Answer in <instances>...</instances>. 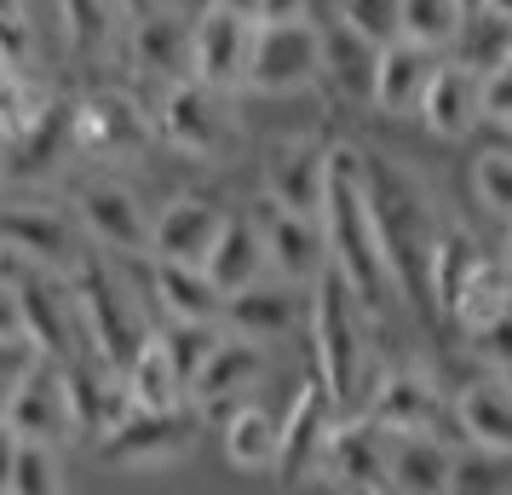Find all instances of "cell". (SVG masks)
Returning a JSON list of instances; mask_svg holds the SVG:
<instances>
[{
	"label": "cell",
	"mask_w": 512,
	"mask_h": 495,
	"mask_svg": "<svg viewBox=\"0 0 512 495\" xmlns=\"http://www.w3.org/2000/svg\"><path fill=\"white\" fill-rule=\"evenodd\" d=\"M340 12V0H311V24H328Z\"/></svg>",
	"instance_id": "681fc988"
},
{
	"label": "cell",
	"mask_w": 512,
	"mask_h": 495,
	"mask_svg": "<svg viewBox=\"0 0 512 495\" xmlns=\"http://www.w3.org/2000/svg\"><path fill=\"white\" fill-rule=\"evenodd\" d=\"M374 64H380V47L363 41L357 29H346L340 18H328L323 24V81L317 87H328L346 110H374Z\"/></svg>",
	"instance_id": "d4e9b609"
},
{
	"label": "cell",
	"mask_w": 512,
	"mask_h": 495,
	"mask_svg": "<svg viewBox=\"0 0 512 495\" xmlns=\"http://www.w3.org/2000/svg\"><path fill=\"white\" fill-rule=\"evenodd\" d=\"M484 12H495V18H507L512 24V0H484Z\"/></svg>",
	"instance_id": "816d5d0a"
},
{
	"label": "cell",
	"mask_w": 512,
	"mask_h": 495,
	"mask_svg": "<svg viewBox=\"0 0 512 495\" xmlns=\"http://www.w3.org/2000/svg\"><path fill=\"white\" fill-rule=\"evenodd\" d=\"M455 438L461 449H489V455H512V380L507 375H472L455 392Z\"/></svg>",
	"instance_id": "ffe728a7"
},
{
	"label": "cell",
	"mask_w": 512,
	"mask_h": 495,
	"mask_svg": "<svg viewBox=\"0 0 512 495\" xmlns=\"http://www.w3.org/2000/svg\"><path fill=\"white\" fill-rule=\"evenodd\" d=\"M466 346H472V357L484 363V375H507L512 380V294L489 311V317H478V323L466 329Z\"/></svg>",
	"instance_id": "74e56055"
},
{
	"label": "cell",
	"mask_w": 512,
	"mask_h": 495,
	"mask_svg": "<svg viewBox=\"0 0 512 495\" xmlns=\"http://www.w3.org/2000/svg\"><path fill=\"white\" fill-rule=\"evenodd\" d=\"M144 283H150V300L162 306L167 323H219V311H225V294L202 265L144 260Z\"/></svg>",
	"instance_id": "484cf974"
},
{
	"label": "cell",
	"mask_w": 512,
	"mask_h": 495,
	"mask_svg": "<svg viewBox=\"0 0 512 495\" xmlns=\"http://www.w3.org/2000/svg\"><path fill=\"white\" fill-rule=\"evenodd\" d=\"M489 265V248H478V236L466 225H449L443 219L438 248H432V265H426V311H438L443 323H455L461 300L472 294L478 271Z\"/></svg>",
	"instance_id": "7402d4cb"
},
{
	"label": "cell",
	"mask_w": 512,
	"mask_h": 495,
	"mask_svg": "<svg viewBox=\"0 0 512 495\" xmlns=\"http://www.w3.org/2000/svg\"><path fill=\"white\" fill-rule=\"evenodd\" d=\"M472 196H478L495 219L512 225V150H484V156L472 162Z\"/></svg>",
	"instance_id": "60d3db41"
},
{
	"label": "cell",
	"mask_w": 512,
	"mask_h": 495,
	"mask_svg": "<svg viewBox=\"0 0 512 495\" xmlns=\"http://www.w3.org/2000/svg\"><path fill=\"white\" fill-rule=\"evenodd\" d=\"M6 334H24V306H18V283H12V271L0 265V340Z\"/></svg>",
	"instance_id": "f6af8a7d"
},
{
	"label": "cell",
	"mask_w": 512,
	"mask_h": 495,
	"mask_svg": "<svg viewBox=\"0 0 512 495\" xmlns=\"http://www.w3.org/2000/svg\"><path fill=\"white\" fill-rule=\"evenodd\" d=\"M334 421H340L334 398H328L317 380H305L300 392H294V403H288V415H282V461H277V472L288 478V484L311 478V467H317V455H323Z\"/></svg>",
	"instance_id": "cb8c5ba5"
},
{
	"label": "cell",
	"mask_w": 512,
	"mask_h": 495,
	"mask_svg": "<svg viewBox=\"0 0 512 495\" xmlns=\"http://www.w3.org/2000/svg\"><path fill=\"white\" fill-rule=\"evenodd\" d=\"M225 225V208L213 196H173L156 219H150V260H173V265H208L213 236Z\"/></svg>",
	"instance_id": "44dd1931"
},
{
	"label": "cell",
	"mask_w": 512,
	"mask_h": 495,
	"mask_svg": "<svg viewBox=\"0 0 512 495\" xmlns=\"http://www.w3.org/2000/svg\"><path fill=\"white\" fill-rule=\"evenodd\" d=\"M443 495H512V455L455 449V472H449Z\"/></svg>",
	"instance_id": "d590c367"
},
{
	"label": "cell",
	"mask_w": 512,
	"mask_h": 495,
	"mask_svg": "<svg viewBox=\"0 0 512 495\" xmlns=\"http://www.w3.org/2000/svg\"><path fill=\"white\" fill-rule=\"evenodd\" d=\"M259 375H265V346L225 334V340H219V352L202 363V375L190 380L185 403L196 409V421H213V426H219L225 415H231V409L254 403Z\"/></svg>",
	"instance_id": "9a60e30c"
},
{
	"label": "cell",
	"mask_w": 512,
	"mask_h": 495,
	"mask_svg": "<svg viewBox=\"0 0 512 495\" xmlns=\"http://www.w3.org/2000/svg\"><path fill=\"white\" fill-rule=\"evenodd\" d=\"M196 409L179 403V409H127L104 438H98V461L116 472H167L179 467L190 449H196Z\"/></svg>",
	"instance_id": "52a82bcc"
},
{
	"label": "cell",
	"mask_w": 512,
	"mask_h": 495,
	"mask_svg": "<svg viewBox=\"0 0 512 495\" xmlns=\"http://www.w3.org/2000/svg\"><path fill=\"white\" fill-rule=\"evenodd\" d=\"M254 35L259 24L225 6H202L190 18V81L219 87V93H242L248 87V58H254Z\"/></svg>",
	"instance_id": "7c38bea8"
},
{
	"label": "cell",
	"mask_w": 512,
	"mask_h": 495,
	"mask_svg": "<svg viewBox=\"0 0 512 495\" xmlns=\"http://www.w3.org/2000/svg\"><path fill=\"white\" fill-rule=\"evenodd\" d=\"M346 29H357L363 41L374 47H386L403 35V0H340V12H334Z\"/></svg>",
	"instance_id": "ab89813d"
},
{
	"label": "cell",
	"mask_w": 512,
	"mask_h": 495,
	"mask_svg": "<svg viewBox=\"0 0 512 495\" xmlns=\"http://www.w3.org/2000/svg\"><path fill=\"white\" fill-rule=\"evenodd\" d=\"M58 18H64V41L81 58H98V52L116 41L121 0H58Z\"/></svg>",
	"instance_id": "836d02e7"
},
{
	"label": "cell",
	"mask_w": 512,
	"mask_h": 495,
	"mask_svg": "<svg viewBox=\"0 0 512 495\" xmlns=\"http://www.w3.org/2000/svg\"><path fill=\"white\" fill-rule=\"evenodd\" d=\"M213 6H225V12H242V18H254V24H259V0H213Z\"/></svg>",
	"instance_id": "c3c4849f"
},
{
	"label": "cell",
	"mask_w": 512,
	"mask_h": 495,
	"mask_svg": "<svg viewBox=\"0 0 512 495\" xmlns=\"http://www.w3.org/2000/svg\"><path fill=\"white\" fill-rule=\"evenodd\" d=\"M357 415H369L392 438H449V444L461 449L449 386L432 369H420V363H380L363 403H357Z\"/></svg>",
	"instance_id": "5b68a950"
},
{
	"label": "cell",
	"mask_w": 512,
	"mask_h": 495,
	"mask_svg": "<svg viewBox=\"0 0 512 495\" xmlns=\"http://www.w3.org/2000/svg\"><path fill=\"white\" fill-rule=\"evenodd\" d=\"M484 121L489 127H501V133L512 139V64L484 81Z\"/></svg>",
	"instance_id": "ee69618b"
},
{
	"label": "cell",
	"mask_w": 512,
	"mask_h": 495,
	"mask_svg": "<svg viewBox=\"0 0 512 495\" xmlns=\"http://www.w3.org/2000/svg\"><path fill=\"white\" fill-rule=\"evenodd\" d=\"M305 306H311V288H294V283H282V277H259V283L225 294L219 323L236 340L271 346V340H288L294 329H305Z\"/></svg>",
	"instance_id": "5bb4252c"
},
{
	"label": "cell",
	"mask_w": 512,
	"mask_h": 495,
	"mask_svg": "<svg viewBox=\"0 0 512 495\" xmlns=\"http://www.w3.org/2000/svg\"><path fill=\"white\" fill-rule=\"evenodd\" d=\"M219 449H225V467L236 472H277L282 461V421L259 403H242L219 421Z\"/></svg>",
	"instance_id": "f546056e"
},
{
	"label": "cell",
	"mask_w": 512,
	"mask_h": 495,
	"mask_svg": "<svg viewBox=\"0 0 512 495\" xmlns=\"http://www.w3.org/2000/svg\"><path fill=\"white\" fill-rule=\"evenodd\" d=\"M18 449H24V438H18L12 426L0 421V495H12V472H18Z\"/></svg>",
	"instance_id": "7dc6e473"
},
{
	"label": "cell",
	"mask_w": 512,
	"mask_h": 495,
	"mask_svg": "<svg viewBox=\"0 0 512 495\" xmlns=\"http://www.w3.org/2000/svg\"><path fill=\"white\" fill-rule=\"evenodd\" d=\"M455 472L449 438H392L386 449V495H443Z\"/></svg>",
	"instance_id": "f1b7e54d"
},
{
	"label": "cell",
	"mask_w": 512,
	"mask_h": 495,
	"mask_svg": "<svg viewBox=\"0 0 512 495\" xmlns=\"http://www.w3.org/2000/svg\"><path fill=\"white\" fill-rule=\"evenodd\" d=\"M420 127H426L432 139H449V144L466 139V133H478V127H484V81L443 58L438 81H432V93L420 104Z\"/></svg>",
	"instance_id": "4316f807"
},
{
	"label": "cell",
	"mask_w": 512,
	"mask_h": 495,
	"mask_svg": "<svg viewBox=\"0 0 512 495\" xmlns=\"http://www.w3.org/2000/svg\"><path fill=\"white\" fill-rule=\"evenodd\" d=\"M156 340L167 346V357H173V369H179V380H185V392H190V380L202 375V363L219 352L225 323H162Z\"/></svg>",
	"instance_id": "e575fe53"
},
{
	"label": "cell",
	"mask_w": 512,
	"mask_h": 495,
	"mask_svg": "<svg viewBox=\"0 0 512 495\" xmlns=\"http://www.w3.org/2000/svg\"><path fill=\"white\" fill-rule=\"evenodd\" d=\"M133 58H139V70L162 75V87L185 81L190 75V18L179 6L133 18Z\"/></svg>",
	"instance_id": "4dcf8cb0"
},
{
	"label": "cell",
	"mask_w": 512,
	"mask_h": 495,
	"mask_svg": "<svg viewBox=\"0 0 512 495\" xmlns=\"http://www.w3.org/2000/svg\"><path fill=\"white\" fill-rule=\"evenodd\" d=\"M70 213L87 248L93 254H110V260H150V213L133 196V185H121L110 173L98 179H81L70 196Z\"/></svg>",
	"instance_id": "9c48e42d"
},
{
	"label": "cell",
	"mask_w": 512,
	"mask_h": 495,
	"mask_svg": "<svg viewBox=\"0 0 512 495\" xmlns=\"http://www.w3.org/2000/svg\"><path fill=\"white\" fill-rule=\"evenodd\" d=\"M363 190H369L374 236H380L397 300L426 306V265H432V248L443 231L438 196L415 167L392 162V156H369V150H363Z\"/></svg>",
	"instance_id": "7a4b0ae2"
},
{
	"label": "cell",
	"mask_w": 512,
	"mask_h": 495,
	"mask_svg": "<svg viewBox=\"0 0 512 495\" xmlns=\"http://www.w3.org/2000/svg\"><path fill=\"white\" fill-rule=\"evenodd\" d=\"M156 139L173 144L190 162H225L236 150V116H231V93L202 87V81H173L162 87L156 104Z\"/></svg>",
	"instance_id": "ba28073f"
},
{
	"label": "cell",
	"mask_w": 512,
	"mask_h": 495,
	"mask_svg": "<svg viewBox=\"0 0 512 495\" xmlns=\"http://www.w3.org/2000/svg\"><path fill=\"white\" fill-rule=\"evenodd\" d=\"M311 0H259V24H305Z\"/></svg>",
	"instance_id": "bcb514c9"
},
{
	"label": "cell",
	"mask_w": 512,
	"mask_h": 495,
	"mask_svg": "<svg viewBox=\"0 0 512 495\" xmlns=\"http://www.w3.org/2000/svg\"><path fill=\"white\" fill-rule=\"evenodd\" d=\"M0 64L6 70H24L35 64V18H29V0H0Z\"/></svg>",
	"instance_id": "b9f144b4"
},
{
	"label": "cell",
	"mask_w": 512,
	"mask_h": 495,
	"mask_svg": "<svg viewBox=\"0 0 512 495\" xmlns=\"http://www.w3.org/2000/svg\"><path fill=\"white\" fill-rule=\"evenodd\" d=\"M386 449H392V432H380L369 415H340L311 478L340 495H386Z\"/></svg>",
	"instance_id": "4fadbf2b"
},
{
	"label": "cell",
	"mask_w": 512,
	"mask_h": 495,
	"mask_svg": "<svg viewBox=\"0 0 512 495\" xmlns=\"http://www.w3.org/2000/svg\"><path fill=\"white\" fill-rule=\"evenodd\" d=\"M259 236H265V260H271V277L294 288H311L328 271V236L323 219H305V213H282L271 202H259Z\"/></svg>",
	"instance_id": "ac0fdd59"
},
{
	"label": "cell",
	"mask_w": 512,
	"mask_h": 495,
	"mask_svg": "<svg viewBox=\"0 0 512 495\" xmlns=\"http://www.w3.org/2000/svg\"><path fill=\"white\" fill-rule=\"evenodd\" d=\"M0 254L70 277L93 248H87V236H81L70 208H52V202H0Z\"/></svg>",
	"instance_id": "30bf717a"
},
{
	"label": "cell",
	"mask_w": 512,
	"mask_h": 495,
	"mask_svg": "<svg viewBox=\"0 0 512 495\" xmlns=\"http://www.w3.org/2000/svg\"><path fill=\"white\" fill-rule=\"evenodd\" d=\"M369 311L351 300V288L323 271L311 283V306H305V334H311V357H317V386H323L340 415H357V403L374 380V352H369Z\"/></svg>",
	"instance_id": "3957f363"
},
{
	"label": "cell",
	"mask_w": 512,
	"mask_h": 495,
	"mask_svg": "<svg viewBox=\"0 0 512 495\" xmlns=\"http://www.w3.org/2000/svg\"><path fill=\"white\" fill-rule=\"evenodd\" d=\"M75 300H81V323H87V346L93 357H104L110 369H127L133 352L150 340V323H144V294H133V277L121 271V260L110 254H87V260L70 271Z\"/></svg>",
	"instance_id": "277c9868"
},
{
	"label": "cell",
	"mask_w": 512,
	"mask_h": 495,
	"mask_svg": "<svg viewBox=\"0 0 512 495\" xmlns=\"http://www.w3.org/2000/svg\"><path fill=\"white\" fill-rule=\"evenodd\" d=\"M12 495H64V449H52V444H24L18 449Z\"/></svg>",
	"instance_id": "f35d334b"
},
{
	"label": "cell",
	"mask_w": 512,
	"mask_h": 495,
	"mask_svg": "<svg viewBox=\"0 0 512 495\" xmlns=\"http://www.w3.org/2000/svg\"><path fill=\"white\" fill-rule=\"evenodd\" d=\"M478 6H484V0H466V12H478Z\"/></svg>",
	"instance_id": "f5cc1de1"
},
{
	"label": "cell",
	"mask_w": 512,
	"mask_h": 495,
	"mask_svg": "<svg viewBox=\"0 0 512 495\" xmlns=\"http://www.w3.org/2000/svg\"><path fill=\"white\" fill-rule=\"evenodd\" d=\"M35 363H41L35 340H24V334H6V340H0V421H6V409L18 398V386L35 375Z\"/></svg>",
	"instance_id": "7bdbcfd3"
},
{
	"label": "cell",
	"mask_w": 512,
	"mask_h": 495,
	"mask_svg": "<svg viewBox=\"0 0 512 495\" xmlns=\"http://www.w3.org/2000/svg\"><path fill=\"white\" fill-rule=\"evenodd\" d=\"M0 265H6L12 283H18L24 340H35V352L47 357V363L93 357L87 323H81V300H75V283L64 277V271H41V265H24V260H12V254H0Z\"/></svg>",
	"instance_id": "8992f818"
},
{
	"label": "cell",
	"mask_w": 512,
	"mask_h": 495,
	"mask_svg": "<svg viewBox=\"0 0 512 495\" xmlns=\"http://www.w3.org/2000/svg\"><path fill=\"white\" fill-rule=\"evenodd\" d=\"M208 271L219 294H236V288L271 277V260H265V236H259V213H225V225L208 248Z\"/></svg>",
	"instance_id": "83f0119b"
},
{
	"label": "cell",
	"mask_w": 512,
	"mask_h": 495,
	"mask_svg": "<svg viewBox=\"0 0 512 495\" xmlns=\"http://www.w3.org/2000/svg\"><path fill=\"white\" fill-rule=\"evenodd\" d=\"M443 70L438 47H420V41H386L380 64H374V110L392 121H420V104L432 93V81Z\"/></svg>",
	"instance_id": "e0dca14e"
},
{
	"label": "cell",
	"mask_w": 512,
	"mask_h": 495,
	"mask_svg": "<svg viewBox=\"0 0 512 495\" xmlns=\"http://www.w3.org/2000/svg\"><path fill=\"white\" fill-rule=\"evenodd\" d=\"M323 81V24H259L254 58H248V87L242 93L288 98Z\"/></svg>",
	"instance_id": "8fae6325"
},
{
	"label": "cell",
	"mask_w": 512,
	"mask_h": 495,
	"mask_svg": "<svg viewBox=\"0 0 512 495\" xmlns=\"http://www.w3.org/2000/svg\"><path fill=\"white\" fill-rule=\"evenodd\" d=\"M495 260H501V271H507V283H512V225H507V236H501V248H495Z\"/></svg>",
	"instance_id": "f907efd6"
},
{
	"label": "cell",
	"mask_w": 512,
	"mask_h": 495,
	"mask_svg": "<svg viewBox=\"0 0 512 495\" xmlns=\"http://www.w3.org/2000/svg\"><path fill=\"white\" fill-rule=\"evenodd\" d=\"M323 236H328V271L351 288V300L386 317L397 306L392 271L380 254V236H374V213H369V190H363V150L357 144H328V190H323Z\"/></svg>",
	"instance_id": "6da1fadb"
},
{
	"label": "cell",
	"mask_w": 512,
	"mask_h": 495,
	"mask_svg": "<svg viewBox=\"0 0 512 495\" xmlns=\"http://www.w3.org/2000/svg\"><path fill=\"white\" fill-rule=\"evenodd\" d=\"M121 386H127L133 409H179V403H185V380H179V369H173V357H167V346L156 334H150L139 352H133V363L121 369Z\"/></svg>",
	"instance_id": "d6a6232c"
},
{
	"label": "cell",
	"mask_w": 512,
	"mask_h": 495,
	"mask_svg": "<svg viewBox=\"0 0 512 495\" xmlns=\"http://www.w3.org/2000/svg\"><path fill=\"white\" fill-rule=\"evenodd\" d=\"M461 18H466V0H403V41L449 52Z\"/></svg>",
	"instance_id": "8d00e7d4"
},
{
	"label": "cell",
	"mask_w": 512,
	"mask_h": 495,
	"mask_svg": "<svg viewBox=\"0 0 512 495\" xmlns=\"http://www.w3.org/2000/svg\"><path fill=\"white\" fill-rule=\"evenodd\" d=\"M6 426L24 438V444H52L64 449L75 444V415H70V386H64V369L58 363H35V375L18 386V398L6 409Z\"/></svg>",
	"instance_id": "d6986e66"
},
{
	"label": "cell",
	"mask_w": 512,
	"mask_h": 495,
	"mask_svg": "<svg viewBox=\"0 0 512 495\" xmlns=\"http://www.w3.org/2000/svg\"><path fill=\"white\" fill-rule=\"evenodd\" d=\"M144 139V110L121 93H87L70 104V144L75 156H121Z\"/></svg>",
	"instance_id": "603a6c76"
},
{
	"label": "cell",
	"mask_w": 512,
	"mask_h": 495,
	"mask_svg": "<svg viewBox=\"0 0 512 495\" xmlns=\"http://www.w3.org/2000/svg\"><path fill=\"white\" fill-rule=\"evenodd\" d=\"M259 185H265V202H271V208L317 219V213H323V190H328V144L323 139L271 144Z\"/></svg>",
	"instance_id": "2e32d148"
},
{
	"label": "cell",
	"mask_w": 512,
	"mask_h": 495,
	"mask_svg": "<svg viewBox=\"0 0 512 495\" xmlns=\"http://www.w3.org/2000/svg\"><path fill=\"white\" fill-rule=\"evenodd\" d=\"M443 58L461 64V70H472L478 81H489L495 70H507L512 64V24L478 6V12H466L461 18V29H455V41H449Z\"/></svg>",
	"instance_id": "1f68e13d"
}]
</instances>
